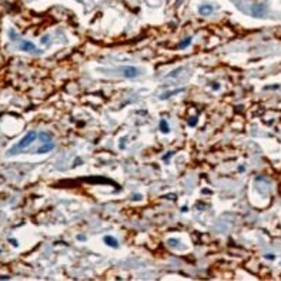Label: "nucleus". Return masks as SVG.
<instances>
[{
    "label": "nucleus",
    "mask_w": 281,
    "mask_h": 281,
    "mask_svg": "<svg viewBox=\"0 0 281 281\" xmlns=\"http://www.w3.org/2000/svg\"><path fill=\"white\" fill-rule=\"evenodd\" d=\"M20 50H23V52H29V53H40V50H37V47L32 43V41H27V40H23L22 43H20Z\"/></svg>",
    "instance_id": "f03ea898"
},
{
    "label": "nucleus",
    "mask_w": 281,
    "mask_h": 281,
    "mask_svg": "<svg viewBox=\"0 0 281 281\" xmlns=\"http://www.w3.org/2000/svg\"><path fill=\"white\" fill-rule=\"evenodd\" d=\"M104 243H106L107 245H110V247H114V248L118 247V241L116 240L114 237H111V236H106V237H104Z\"/></svg>",
    "instance_id": "423d86ee"
},
{
    "label": "nucleus",
    "mask_w": 281,
    "mask_h": 281,
    "mask_svg": "<svg viewBox=\"0 0 281 281\" xmlns=\"http://www.w3.org/2000/svg\"><path fill=\"white\" fill-rule=\"evenodd\" d=\"M123 74H124V77H129V79H134L137 77L138 74H140V70L136 69L133 66H126L123 69Z\"/></svg>",
    "instance_id": "7ed1b4c3"
},
{
    "label": "nucleus",
    "mask_w": 281,
    "mask_h": 281,
    "mask_svg": "<svg viewBox=\"0 0 281 281\" xmlns=\"http://www.w3.org/2000/svg\"><path fill=\"white\" fill-rule=\"evenodd\" d=\"M39 138H40L43 143H49V141H52L53 137H52V134H50V133H45V131H43V133L39 134Z\"/></svg>",
    "instance_id": "6e6552de"
},
{
    "label": "nucleus",
    "mask_w": 281,
    "mask_h": 281,
    "mask_svg": "<svg viewBox=\"0 0 281 281\" xmlns=\"http://www.w3.org/2000/svg\"><path fill=\"white\" fill-rule=\"evenodd\" d=\"M267 258H270V260H274V255H271V254H268V255H266Z\"/></svg>",
    "instance_id": "4468645a"
},
{
    "label": "nucleus",
    "mask_w": 281,
    "mask_h": 281,
    "mask_svg": "<svg viewBox=\"0 0 281 281\" xmlns=\"http://www.w3.org/2000/svg\"><path fill=\"white\" fill-rule=\"evenodd\" d=\"M160 130H161V131H163V133H168V124H167V121L166 120H161V121H160Z\"/></svg>",
    "instance_id": "1a4fd4ad"
},
{
    "label": "nucleus",
    "mask_w": 281,
    "mask_h": 281,
    "mask_svg": "<svg viewBox=\"0 0 281 281\" xmlns=\"http://www.w3.org/2000/svg\"><path fill=\"white\" fill-rule=\"evenodd\" d=\"M178 243H180V241L177 240V238H170V240H168V245H178Z\"/></svg>",
    "instance_id": "9b49d317"
},
{
    "label": "nucleus",
    "mask_w": 281,
    "mask_h": 281,
    "mask_svg": "<svg viewBox=\"0 0 281 281\" xmlns=\"http://www.w3.org/2000/svg\"><path fill=\"white\" fill-rule=\"evenodd\" d=\"M49 40V36H46V37H43V39H41V41H43V43H45V41H47Z\"/></svg>",
    "instance_id": "ddd939ff"
},
{
    "label": "nucleus",
    "mask_w": 281,
    "mask_h": 281,
    "mask_svg": "<svg viewBox=\"0 0 281 281\" xmlns=\"http://www.w3.org/2000/svg\"><path fill=\"white\" fill-rule=\"evenodd\" d=\"M37 137H39V136H37V133H36V131H29V133H27L26 136L23 137L22 140H20V141H19V143H17V144L15 146V147H13V148H10V150H9V154H10V155H13V154H17V153L20 151V150H22V148H24V147H26V146H29L30 143H33V141L36 140Z\"/></svg>",
    "instance_id": "f257e3e1"
},
{
    "label": "nucleus",
    "mask_w": 281,
    "mask_h": 281,
    "mask_svg": "<svg viewBox=\"0 0 281 281\" xmlns=\"http://www.w3.org/2000/svg\"><path fill=\"white\" fill-rule=\"evenodd\" d=\"M190 41H191V37H187V39H185V40L183 41V45H180V47H181V49H185L187 46L190 45Z\"/></svg>",
    "instance_id": "9d476101"
},
{
    "label": "nucleus",
    "mask_w": 281,
    "mask_h": 281,
    "mask_svg": "<svg viewBox=\"0 0 281 281\" xmlns=\"http://www.w3.org/2000/svg\"><path fill=\"white\" fill-rule=\"evenodd\" d=\"M196 123H197V118H191V120H189V126H196Z\"/></svg>",
    "instance_id": "f8f14e48"
},
{
    "label": "nucleus",
    "mask_w": 281,
    "mask_h": 281,
    "mask_svg": "<svg viewBox=\"0 0 281 281\" xmlns=\"http://www.w3.org/2000/svg\"><path fill=\"white\" fill-rule=\"evenodd\" d=\"M213 11H214V7H213L211 4H203V6H200V9H198V13L201 16H210Z\"/></svg>",
    "instance_id": "39448f33"
},
{
    "label": "nucleus",
    "mask_w": 281,
    "mask_h": 281,
    "mask_svg": "<svg viewBox=\"0 0 281 281\" xmlns=\"http://www.w3.org/2000/svg\"><path fill=\"white\" fill-rule=\"evenodd\" d=\"M251 15L254 17H263V16H266V7L263 4H254L251 9Z\"/></svg>",
    "instance_id": "20e7f679"
},
{
    "label": "nucleus",
    "mask_w": 281,
    "mask_h": 281,
    "mask_svg": "<svg viewBox=\"0 0 281 281\" xmlns=\"http://www.w3.org/2000/svg\"><path fill=\"white\" fill-rule=\"evenodd\" d=\"M53 147H54V144H53L52 141H49V143H45V144H43V147L39 148V150H37V153H47V151H52Z\"/></svg>",
    "instance_id": "0eeeda50"
}]
</instances>
